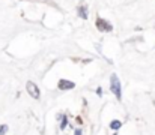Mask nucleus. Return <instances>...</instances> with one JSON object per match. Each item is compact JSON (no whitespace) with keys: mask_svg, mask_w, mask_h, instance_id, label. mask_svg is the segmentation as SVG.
Listing matches in <instances>:
<instances>
[{"mask_svg":"<svg viewBox=\"0 0 155 135\" xmlns=\"http://www.w3.org/2000/svg\"><path fill=\"white\" fill-rule=\"evenodd\" d=\"M110 90L120 101V98H122V89H120V81H119V78H117L116 74H111V77H110Z\"/></svg>","mask_w":155,"mask_h":135,"instance_id":"nucleus-1","label":"nucleus"},{"mask_svg":"<svg viewBox=\"0 0 155 135\" xmlns=\"http://www.w3.org/2000/svg\"><path fill=\"white\" fill-rule=\"evenodd\" d=\"M26 89H27V93L33 98V99H39V95H41V92H39V87L33 83V81H27V84H26Z\"/></svg>","mask_w":155,"mask_h":135,"instance_id":"nucleus-2","label":"nucleus"},{"mask_svg":"<svg viewBox=\"0 0 155 135\" xmlns=\"http://www.w3.org/2000/svg\"><path fill=\"white\" fill-rule=\"evenodd\" d=\"M95 24H97V27L100 29V32H111V30H113V26H111L107 20L100 18V17L97 18V23H95Z\"/></svg>","mask_w":155,"mask_h":135,"instance_id":"nucleus-3","label":"nucleus"},{"mask_svg":"<svg viewBox=\"0 0 155 135\" xmlns=\"http://www.w3.org/2000/svg\"><path fill=\"white\" fill-rule=\"evenodd\" d=\"M57 87L60 90H71L75 87V83L74 81H69V80H60L59 84H57Z\"/></svg>","mask_w":155,"mask_h":135,"instance_id":"nucleus-4","label":"nucleus"},{"mask_svg":"<svg viewBox=\"0 0 155 135\" xmlns=\"http://www.w3.org/2000/svg\"><path fill=\"white\" fill-rule=\"evenodd\" d=\"M77 14H78V17H80V18H83V20H87V17H89L87 6H78V9H77Z\"/></svg>","mask_w":155,"mask_h":135,"instance_id":"nucleus-5","label":"nucleus"},{"mask_svg":"<svg viewBox=\"0 0 155 135\" xmlns=\"http://www.w3.org/2000/svg\"><path fill=\"white\" fill-rule=\"evenodd\" d=\"M120 126H122V123H120L119 120H113V122H110V129H113V131L120 129Z\"/></svg>","mask_w":155,"mask_h":135,"instance_id":"nucleus-6","label":"nucleus"},{"mask_svg":"<svg viewBox=\"0 0 155 135\" xmlns=\"http://www.w3.org/2000/svg\"><path fill=\"white\" fill-rule=\"evenodd\" d=\"M59 119L62 120V122H60V129H65V128L68 126V119H66V116H62V114H59Z\"/></svg>","mask_w":155,"mask_h":135,"instance_id":"nucleus-7","label":"nucleus"},{"mask_svg":"<svg viewBox=\"0 0 155 135\" xmlns=\"http://www.w3.org/2000/svg\"><path fill=\"white\" fill-rule=\"evenodd\" d=\"M8 132V125H2L0 126V135H5Z\"/></svg>","mask_w":155,"mask_h":135,"instance_id":"nucleus-8","label":"nucleus"},{"mask_svg":"<svg viewBox=\"0 0 155 135\" xmlns=\"http://www.w3.org/2000/svg\"><path fill=\"white\" fill-rule=\"evenodd\" d=\"M97 95H98V96H101V95H103V89H101V87H98V89H97Z\"/></svg>","mask_w":155,"mask_h":135,"instance_id":"nucleus-9","label":"nucleus"},{"mask_svg":"<svg viewBox=\"0 0 155 135\" xmlns=\"http://www.w3.org/2000/svg\"><path fill=\"white\" fill-rule=\"evenodd\" d=\"M74 135H81V129H77V131H75V134Z\"/></svg>","mask_w":155,"mask_h":135,"instance_id":"nucleus-10","label":"nucleus"},{"mask_svg":"<svg viewBox=\"0 0 155 135\" xmlns=\"http://www.w3.org/2000/svg\"><path fill=\"white\" fill-rule=\"evenodd\" d=\"M154 105H155V101H154Z\"/></svg>","mask_w":155,"mask_h":135,"instance_id":"nucleus-11","label":"nucleus"}]
</instances>
